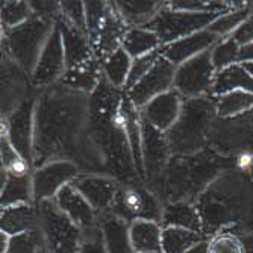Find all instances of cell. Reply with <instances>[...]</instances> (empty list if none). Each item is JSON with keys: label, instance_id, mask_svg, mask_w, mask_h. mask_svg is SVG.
I'll use <instances>...</instances> for the list:
<instances>
[{"label": "cell", "instance_id": "obj_9", "mask_svg": "<svg viewBox=\"0 0 253 253\" xmlns=\"http://www.w3.org/2000/svg\"><path fill=\"white\" fill-rule=\"evenodd\" d=\"M38 89L29 93L8 117L2 119V133L8 136L17 153L34 169V132L35 108L38 102Z\"/></svg>", "mask_w": 253, "mask_h": 253}, {"label": "cell", "instance_id": "obj_24", "mask_svg": "<svg viewBox=\"0 0 253 253\" xmlns=\"http://www.w3.org/2000/svg\"><path fill=\"white\" fill-rule=\"evenodd\" d=\"M40 227V214L35 203L15 205L2 208L0 229L2 232L14 237L23 232H29Z\"/></svg>", "mask_w": 253, "mask_h": 253}, {"label": "cell", "instance_id": "obj_46", "mask_svg": "<svg viewBox=\"0 0 253 253\" xmlns=\"http://www.w3.org/2000/svg\"><path fill=\"white\" fill-rule=\"evenodd\" d=\"M208 246H210V243H208V240H203V241H200L199 244H196L193 249H190L187 253H210L208 252Z\"/></svg>", "mask_w": 253, "mask_h": 253}, {"label": "cell", "instance_id": "obj_19", "mask_svg": "<svg viewBox=\"0 0 253 253\" xmlns=\"http://www.w3.org/2000/svg\"><path fill=\"white\" fill-rule=\"evenodd\" d=\"M26 73L3 53L2 59V119L9 114L29 96V81Z\"/></svg>", "mask_w": 253, "mask_h": 253}, {"label": "cell", "instance_id": "obj_6", "mask_svg": "<svg viewBox=\"0 0 253 253\" xmlns=\"http://www.w3.org/2000/svg\"><path fill=\"white\" fill-rule=\"evenodd\" d=\"M37 208L49 253H78L84 232L58 208L55 200H42L37 203Z\"/></svg>", "mask_w": 253, "mask_h": 253}, {"label": "cell", "instance_id": "obj_15", "mask_svg": "<svg viewBox=\"0 0 253 253\" xmlns=\"http://www.w3.org/2000/svg\"><path fill=\"white\" fill-rule=\"evenodd\" d=\"M72 185L88 200V203L93 206L99 215H103L111 211L120 183L117 179L108 174L86 173L79 174L72 182Z\"/></svg>", "mask_w": 253, "mask_h": 253}, {"label": "cell", "instance_id": "obj_2", "mask_svg": "<svg viewBox=\"0 0 253 253\" xmlns=\"http://www.w3.org/2000/svg\"><path fill=\"white\" fill-rule=\"evenodd\" d=\"M253 197V182L244 171H223L194 202L206 240L246 218Z\"/></svg>", "mask_w": 253, "mask_h": 253}, {"label": "cell", "instance_id": "obj_35", "mask_svg": "<svg viewBox=\"0 0 253 253\" xmlns=\"http://www.w3.org/2000/svg\"><path fill=\"white\" fill-rule=\"evenodd\" d=\"M252 15H253V2H246L243 6L217 17L208 26V31L215 34L220 38H227Z\"/></svg>", "mask_w": 253, "mask_h": 253}, {"label": "cell", "instance_id": "obj_11", "mask_svg": "<svg viewBox=\"0 0 253 253\" xmlns=\"http://www.w3.org/2000/svg\"><path fill=\"white\" fill-rule=\"evenodd\" d=\"M81 174V167L72 159H56L32 171L35 205L53 200L58 193Z\"/></svg>", "mask_w": 253, "mask_h": 253}, {"label": "cell", "instance_id": "obj_50", "mask_svg": "<svg viewBox=\"0 0 253 253\" xmlns=\"http://www.w3.org/2000/svg\"><path fill=\"white\" fill-rule=\"evenodd\" d=\"M247 174H249V177L252 179V182H253V166L250 167V170L247 171Z\"/></svg>", "mask_w": 253, "mask_h": 253}, {"label": "cell", "instance_id": "obj_25", "mask_svg": "<svg viewBox=\"0 0 253 253\" xmlns=\"http://www.w3.org/2000/svg\"><path fill=\"white\" fill-rule=\"evenodd\" d=\"M35 203L32 173H8L2 169V208Z\"/></svg>", "mask_w": 253, "mask_h": 253}, {"label": "cell", "instance_id": "obj_13", "mask_svg": "<svg viewBox=\"0 0 253 253\" xmlns=\"http://www.w3.org/2000/svg\"><path fill=\"white\" fill-rule=\"evenodd\" d=\"M141 149L146 182H156L171 159V150L166 132H161L141 117Z\"/></svg>", "mask_w": 253, "mask_h": 253}, {"label": "cell", "instance_id": "obj_23", "mask_svg": "<svg viewBox=\"0 0 253 253\" xmlns=\"http://www.w3.org/2000/svg\"><path fill=\"white\" fill-rule=\"evenodd\" d=\"M102 65L97 58H93L91 61L73 67V68H67L64 76L61 78L59 84L67 86L68 89L78 91V93L91 96L99 86L102 81Z\"/></svg>", "mask_w": 253, "mask_h": 253}, {"label": "cell", "instance_id": "obj_31", "mask_svg": "<svg viewBox=\"0 0 253 253\" xmlns=\"http://www.w3.org/2000/svg\"><path fill=\"white\" fill-rule=\"evenodd\" d=\"M122 47L132 59H135L159 50L163 44L159 37L147 28H129Z\"/></svg>", "mask_w": 253, "mask_h": 253}, {"label": "cell", "instance_id": "obj_30", "mask_svg": "<svg viewBox=\"0 0 253 253\" xmlns=\"http://www.w3.org/2000/svg\"><path fill=\"white\" fill-rule=\"evenodd\" d=\"M249 91L253 93V78L246 72L241 62L234 64L221 72H217L215 81L211 89V97H218L221 94L231 93V91Z\"/></svg>", "mask_w": 253, "mask_h": 253}, {"label": "cell", "instance_id": "obj_5", "mask_svg": "<svg viewBox=\"0 0 253 253\" xmlns=\"http://www.w3.org/2000/svg\"><path fill=\"white\" fill-rule=\"evenodd\" d=\"M55 28L53 18L34 15L26 23L3 31L2 49L29 78L34 73L44 44Z\"/></svg>", "mask_w": 253, "mask_h": 253}, {"label": "cell", "instance_id": "obj_16", "mask_svg": "<svg viewBox=\"0 0 253 253\" xmlns=\"http://www.w3.org/2000/svg\"><path fill=\"white\" fill-rule=\"evenodd\" d=\"M129 31L126 21L122 18L120 12L116 8V3L111 2L109 11L102 21V25L96 32L88 35L91 47H93L94 56L102 62L111 53L119 50L123 44L125 35Z\"/></svg>", "mask_w": 253, "mask_h": 253}, {"label": "cell", "instance_id": "obj_20", "mask_svg": "<svg viewBox=\"0 0 253 253\" xmlns=\"http://www.w3.org/2000/svg\"><path fill=\"white\" fill-rule=\"evenodd\" d=\"M183 100L185 99L173 88L155 97L143 109H140L141 117L161 132H169L180 116Z\"/></svg>", "mask_w": 253, "mask_h": 253}, {"label": "cell", "instance_id": "obj_3", "mask_svg": "<svg viewBox=\"0 0 253 253\" xmlns=\"http://www.w3.org/2000/svg\"><path fill=\"white\" fill-rule=\"evenodd\" d=\"M220 158L214 152H199L188 156H171L169 166L156 182L161 188L156 193L163 194L170 202H191L208 188L221 174Z\"/></svg>", "mask_w": 253, "mask_h": 253}, {"label": "cell", "instance_id": "obj_47", "mask_svg": "<svg viewBox=\"0 0 253 253\" xmlns=\"http://www.w3.org/2000/svg\"><path fill=\"white\" fill-rule=\"evenodd\" d=\"M244 61H253V44L241 49V52H240V62H244Z\"/></svg>", "mask_w": 253, "mask_h": 253}, {"label": "cell", "instance_id": "obj_43", "mask_svg": "<svg viewBox=\"0 0 253 253\" xmlns=\"http://www.w3.org/2000/svg\"><path fill=\"white\" fill-rule=\"evenodd\" d=\"M111 2H85L86 12V32L91 35L99 29L109 11Z\"/></svg>", "mask_w": 253, "mask_h": 253}, {"label": "cell", "instance_id": "obj_34", "mask_svg": "<svg viewBox=\"0 0 253 253\" xmlns=\"http://www.w3.org/2000/svg\"><path fill=\"white\" fill-rule=\"evenodd\" d=\"M205 237L199 232L182 227H163V253H187L196 244L203 241Z\"/></svg>", "mask_w": 253, "mask_h": 253}, {"label": "cell", "instance_id": "obj_28", "mask_svg": "<svg viewBox=\"0 0 253 253\" xmlns=\"http://www.w3.org/2000/svg\"><path fill=\"white\" fill-rule=\"evenodd\" d=\"M129 238L135 253L161 252L163 226L158 221L136 220L129 224Z\"/></svg>", "mask_w": 253, "mask_h": 253}, {"label": "cell", "instance_id": "obj_1", "mask_svg": "<svg viewBox=\"0 0 253 253\" xmlns=\"http://www.w3.org/2000/svg\"><path fill=\"white\" fill-rule=\"evenodd\" d=\"M34 132V170L76 153L81 132L88 120L89 96L62 84L38 89Z\"/></svg>", "mask_w": 253, "mask_h": 253}, {"label": "cell", "instance_id": "obj_10", "mask_svg": "<svg viewBox=\"0 0 253 253\" xmlns=\"http://www.w3.org/2000/svg\"><path fill=\"white\" fill-rule=\"evenodd\" d=\"M215 75L211 50H208L176 67L173 88L183 99L211 96Z\"/></svg>", "mask_w": 253, "mask_h": 253}, {"label": "cell", "instance_id": "obj_18", "mask_svg": "<svg viewBox=\"0 0 253 253\" xmlns=\"http://www.w3.org/2000/svg\"><path fill=\"white\" fill-rule=\"evenodd\" d=\"M223 38L217 37L208 29H203L200 32L188 35L182 40L163 45V47L159 49V53L163 58H166L167 61H170L173 65L177 67L183 62L196 58L200 53L211 50Z\"/></svg>", "mask_w": 253, "mask_h": 253}, {"label": "cell", "instance_id": "obj_22", "mask_svg": "<svg viewBox=\"0 0 253 253\" xmlns=\"http://www.w3.org/2000/svg\"><path fill=\"white\" fill-rule=\"evenodd\" d=\"M120 117H122L123 130L126 133L127 143L132 152L136 174L141 180H146L144 164H143V149H141V112L130 102L126 91H125L123 102H122Z\"/></svg>", "mask_w": 253, "mask_h": 253}, {"label": "cell", "instance_id": "obj_45", "mask_svg": "<svg viewBox=\"0 0 253 253\" xmlns=\"http://www.w3.org/2000/svg\"><path fill=\"white\" fill-rule=\"evenodd\" d=\"M232 40L237 41L240 47H247V45L253 44V18H247L243 25L231 35Z\"/></svg>", "mask_w": 253, "mask_h": 253}, {"label": "cell", "instance_id": "obj_4", "mask_svg": "<svg viewBox=\"0 0 253 253\" xmlns=\"http://www.w3.org/2000/svg\"><path fill=\"white\" fill-rule=\"evenodd\" d=\"M215 116V99L211 96L183 100L177 122L166 132L171 155L188 156L202 152L210 141Z\"/></svg>", "mask_w": 253, "mask_h": 253}, {"label": "cell", "instance_id": "obj_8", "mask_svg": "<svg viewBox=\"0 0 253 253\" xmlns=\"http://www.w3.org/2000/svg\"><path fill=\"white\" fill-rule=\"evenodd\" d=\"M220 15L221 14H212V12L174 11L169 8L166 2L164 6L153 17V20L144 28L153 31L159 37L161 44L166 45L185 38L188 35H193L196 32H200L203 29H208V26Z\"/></svg>", "mask_w": 253, "mask_h": 253}, {"label": "cell", "instance_id": "obj_26", "mask_svg": "<svg viewBox=\"0 0 253 253\" xmlns=\"http://www.w3.org/2000/svg\"><path fill=\"white\" fill-rule=\"evenodd\" d=\"M99 227L108 253H135L129 238V223L106 212L100 215Z\"/></svg>", "mask_w": 253, "mask_h": 253}, {"label": "cell", "instance_id": "obj_44", "mask_svg": "<svg viewBox=\"0 0 253 253\" xmlns=\"http://www.w3.org/2000/svg\"><path fill=\"white\" fill-rule=\"evenodd\" d=\"M78 253H108L106 247H105V243H103L100 227L94 232L84 235V240L81 243V247H79Z\"/></svg>", "mask_w": 253, "mask_h": 253}, {"label": "cell", "instance_id": "obj_32", "mask_svg": "<svg viewBox=\"0 0 253 253\" xmlns=\"http://www.w3.org/2000/svg\"><path fill=\"white\" fill-rule=\"evenodd\" d=\"M215 99V111L220 119H235L253 111V93L249 91H231Z\"/></svg>", "mask_w": 253, "mask_h": 253}, {"label": "cell", "instance_id": "obj_29", "mask_svg": "<svg viewBox=\"0 0 253 253\" xmlns=\"http://www.w3.org/2000/svg\"><path fill=\"white\" fill-rule=\"evenodd\" d=\"M116 3L117 11L126 21L129 28H144L153 20L158 11L164 6L166 2L155 0H119Z\"/></svg>", "mask_w": 253, "mask_h": 253}, {"label": "cell", "instance_id": "obj_42", "mask_svg": "<svg viewBox=\"0 0 253 253\" xmlns=\"http://www.w3.org/2000/svg\"><path fill=\"white\" fill-rule=\"evenodd\" d=\"M61 15L70 21L73 26L86 32V12H85V2H59Z\"/></svg>", "mask_w": 253, "mask_h": 253}, {"label": "cell", "instance_id": "obj_17", "mask_svg": "<svg viewBox=\"0 0 253 253\" xmlns=\"http://www.w3.org/2000/svg\"><path fill=\"white\" fill-rule=\"evenodd\" d=\"M53 200L58 208L81 229L84 235L99 229L100 215L72 183L65 185Z\"/></svg>", "mask_w": 253, "mask_h": 253}, {"label": "cell", "instance_id": "obj_48", "mask_svg": "<svg viewBox=\"0 0 253 253\" xmlns=\"http://www.w3.org/2000/svg\"><path fill=\"white\" fill-rule=\"evenodd\" d=\"M9 241H11V235L0 232V253H6L8 247H9Z\"/></svg>", "mask_w": 253, "mask_h": 253}, {"label": "cell", "instance_id": "obj_21", "mask_svg": "<svg viewBox=\"0 0 253 253\" xmlns=\"http://www.w3.org/2000/svg\"><path fill=\"white\" fill-rule=\"evenodd\" d=\"M55 25L59 28L64 52H65V62L67 68H73L91 61L94 56L93 47H91L89 38L85 32L73 26L70 21H67L61 14L55 20Z\"/></svg>", "mask_w": 253, "mask_h": 253}, {"label": "cell", "instance_id": "obj_39", "mask_svg": "<svg viewBox=\"0 0 253 253\" xmlns=\"http://www.w3.org/2000/svg\"><path fill=\"white\" fill-rule=\"evenodd\" d=\"M0 146H2V169L8 173H31L32 167L23 159L17 150L9 143L8 136L2 133V140H0Z\"/></svg>", "mask_w": 253, "mask_h": 253}, {"label": "cell", "instance_id": "obj_12", "mask_svg": "<svg viewBox=\"0 0 253 253\" xmlns=\"http://www.w3.org/2000/svg\"><path fill=\"white\" fill-rule=\"evenodd\" d=\"M67 70L65 52L59 28L55 25L47 42L44 44L34 73L31 75V85L35 89L49 88L61 81Z\"/></svg>", "mask_w": 253, "mask_h": 253}, {"label": "cell", "instance_id": "obj_49", "mask_svg": "<svg viewBox=\"0 0 253 253\" xmlns=\"http://www.w3.org/2000/svg\"><path fill=\"white\" fill-rule=\"evenodd\" d=\"M241 65L246 68V72L253 78V61H244V62H241Z\"/></svg>", "mask_w": 253, "mask_h": 253}, {"label": "cell", "instance_id": "obj_14", "mask_svg": "<svg viewBox=\"0 0 253 253\" xmlns=\"http://www.w3.org/2000/svg\"><path fill=\"white\" fill-rule=\"evenodd\" d=\"M174 75H176V65H173L166 58L159 56L152 70L133 88L126 91V94L130 99V102L135 105V108L143 109L155 97L173 89Z\"/></svg>", "mask_w": 253, "mask_h": 253}, {"label": "cell", "instance_id": "obj_52", "mask_svg": "<svg viewBox=\"0 0 253 253\" xmlns=\"http://www.w3.org/2000/svg\"><path fill=\"white\" fill-rule=\"evenodd\" d=\"M252 18H253V15H252Z\"/></svg>", "mask_w": 253, "mask_h": 253}, {"label": "cell", "instance_id": "obj_41", "mask_svg": "<svg viewBox=\"0 0 253 253\" xmlns=\"http://www.w3.org/2000/svg\"><path fill=\"white\" fill-rule=\"evenodd\" d=\"M210 253H246L243 243L229 231H223L208 240Z\"/></svg>", "mask_w": 253, "mask_h": 253}, {"label": "cell", "instance_id": "obj_36", "mask_svg": "<svg viewBox=\"0 0 253 253\" xmlns=\"http://www.w3.org/2000/svg\"><path fill=\"white\" fill-rule=\"evenodd\" d=\"M6 253H49L41 229L11 237Z\"/></svg>", "mask_w": 253, "mask_h": 253}, {"label": "cell", "instance_id": "obj_38", "mask_svg": "<svg viewBox=\"0 0 253 253\" xmlns=\"http://www.w3.org/2000/svg\"><path fill=\"white\" fill-rule=\"evenodd\" d=\"M240 52H241V47L237 44L235 40H232L231 37L223 38L217 45H214L211 49V59H212L214 68L217 72H221L223 68L238 64Z\"/></svg>", "mask_w": 253, "mask_h": 253}, {"label": "cell", "instance_id": "obj_40", "mask_svg": "<svg viewBox=\"0 0 253 253\" xmlns=\"http://www.w3.org/2000/svg\"><path fill=\"white\" fill-rule=\"evenodd\" d=\"M159 56H161V53H159V50H156V52H152L149 55L132 59L129 76H127L126 85H125V91H129L130 88H133L138 82H140L153 68V65L156 64Z\"/></svg>", "mask_w": 253, "mask_h": 253}, {"label": "cell", "instance_id": "obj_7", "mask_svg": "<svg viewBox=\"0 0 253 253\" xmlns=\"http://www.w3.org/2000/svg\"><path fill=\"white\" fill-rule=\"evenodd\" d=\"M109 212L129 224L136 220H150L161 223L164 203L156 193H153L146 185H141L138 182L120 183Z\"/></svg>", "mask_w": 253, "mask_h": 253}, {"label": "cell", "instance_id": "obj_51", "mask_svg": "<svg viewBox=\"0 0 253 253\" xmlns=\"http://www.w3.org/2000/svg\"><path fill=\"white\" fill-rule=\"evenodd\" d=\"M150 253H163V252H150Z\"/></svg>", "mask_w": 253, "mask_h": 253}, {"label": "cell", "instance_id": "obj_27", "mask_svg": "<svg viewBox=\"0 0 253 253\" xmlns=\"http://www.w3.org/2000/svg\"><path fill=\"white\" fill-rule=\"evenodd\" d=\"M163 227H182L194 231L203 235L202 232V220L196 205L191 202H170L164 205L163 220H161Z\"/></svg>", "mask_w": 253, "mask_h": 253}, {"label": "cell", "instance_id": "obj_37", "mask_svg": "<svg viewBox=\"0 0 253 253\" xmlns=\"http://www.w3.org/2000/svg\"><path fill=\"white\" fill-rule=\"evenodd\" d=\"M0 20H2V31L14 29L23 23H26L29 18L34 17V11L29 2H3L2 11H0Z\"/></svg>", "mask_w": 253, "mask_h": 253}, {"label": "cell", "instance_id": "obj_33", "mask_svg": "<svg viewBox=\"0 0 253 253\" xmlns=\"http://www.w3.org/2000/svg\"><path fill=\"white\" fill-rule=\"evenodd\" d=\"M103 78L117 89L125 91V85L129 76V70L132 65V58L120 47L114 53H111L106 59L100 62Z\"/></svg>", "mask_w": 253, "mask_h": 253}]
</instances>
